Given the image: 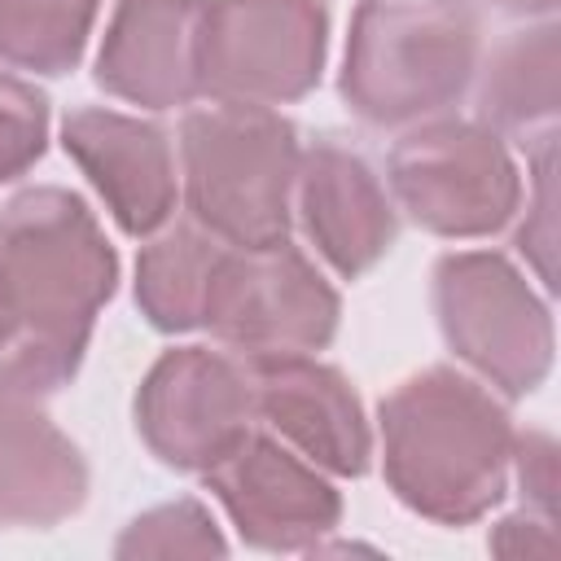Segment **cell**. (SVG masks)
<instances>
[{
    "label": "cell",
    "mask_w": 561,
    "mask_h": 561,
    "mask_svg": "<svg viewBox=\"0 0 561 561\" xmlns=\"http://www.w3.org/2000/svg\"><path fill=\"white\" fill-rule=\"evenodd\" d=\"M136 430L162 465L206 473L254 430L245 364L206 346L167 351L136 390Z\"/></svg>",
    "instance_id": "cell-9"
},
{
    "label": "cell",
    "mask_w": 561,
    "mask_h": 561,
    "mask_svg": "<svg viewBox=\"0 0 561 561\" xmlns=\"http://www.w3.org/2000/svg\"><path fill=\"white\" fill-rule=\"evenodd\" d=\"M513 451H517V473H522V491H530L543 513H552V438L543 434H513Z\"/></svg>",
    "instance_id": "cell-21"
},
{
    "label": "cell",
    "mask_w": 561,
    "mask_h": 561,
    "mask_svg": "<svg viewBox=\"0 0 561 561\" xmlns=\"http://www.w3.org/2000/svg\"><path fill=\"white\" fill-rule=\"evenodd\" d=\"M88 500L79 447L35 408V394L0 386V526L48 530Z\"/></svg>",
    "instance_id": "cell-15"
},
{
    "label": "cell",
    "mask_w": 561,
    "mask_h": 561,
    "mask_svg": "<svg viewBox=\"0 0 561 561\" xmlns=\"http://www.w3.org/2000/svg\"><path fill=\"white\" fill-rule=\"evenodd\" d=\"M298 158L294 123L267 105L215 101L188 110L180 123V162L193 224L228 245L285 241Z\"/></svg>",
    "instance_id": "cell-4"
},
{
    "label": "cell",
    "mask_w": 561,
    "mask_h": 561,
    "mask_svg": "<svg viewBox=\"0 0 561 561\" xmlns=\"http://www.w3.org/2000/svg\"><path fill=\"white\" fill-rule=\"evenodd\" d=\"M394 202L438 237H491L522 206V175L491 127L438 118L394 140Z\"/></svg>",
    "instance_id": "cell-8"
},
{
    "label": "cell",
    "mask_w": 561,
    "mask_h": 561,
    "mask_svg": "<svg viewBox=\"0 0 561 561\" xmlns=\"http://www.w3.org/2000/svg\"><path fill=\"white\" fill-rule=\"evenodd\" d=\"M206 486L232 517L237 535L263 552L320 548L342 522V495L316 473V465L254 430L206 469Z\"/></svg>",
    "instance_id": "cell-10"
},
{
    "label": "cell",
    "mask_w": 561,
    "mask_h": 561,
    "mask_svg": "<svg viewBox=\"0 0 561 561\" xmlns=\"http://www.w3.org/2000/svg\"><path fill=\"white\" fill-rule=\"evenodd\" d=\"M101 0H0V61L31 75L79 66Z\"/></svg>",
    "instance_id": "cell-18"
},
{
    "label": "cell",
    "mask_w": 561,
    "mask_h": 561,
    "mask_svg": "<svg viewBox=\"0 0 561 561\" xmlns=\"http://www.w3.org/2000/svg\"><path fill=\"white\" fill-rule=\"evenodd\" d=\"M254 390V421L294 443L316 469L359 478L373 434L351 381L311 355H241Z\"/></svg>",
    "instance_id": "cell-11"
},
{
    "label": "cell",
    "mask_w": 561,
    "mask_h": 561,
    "mask_svg": "<svg viewBox=\"0 0 561 561\" xmlns=\"http://www.w3.org/2000/svg\"><path fill=\"white\" fill-rule=\"evenodd\" d=\"M61 145L92 180L127 237H153L175 210V158L158 123L83 105L61 123Z\"/></svg>",
    "instance_id": "cell-12"
},
{
    "label": "cell",
    "mask_w": 561,
    "mask_h": 561,
    "mask_svg": "<svg viewBox=\"0 0 561 561\" xmlns=\"http://www.w3.org/2000/svg\"><path fill=\"white\" fill-rule=\"evenodd\" d=\"M337 316L333 285L289 237L272 245H219L206 276L202 329L241 355H311L333 342Z\"/></svg>",
    "instance_id": "cell-7"
},
{
    "label": "cell",
    "mask_w": 561,
    "mask_h": 561,
    "mask_svg": "<svg viewBox=\"0 0 561 561\" xmlns=\"http://www.w3.org/2000/svg\"><path fill=\"white\" fill-rule=\"evenodd\" d=\"M48 145V101L35 83L0 70V184L26 175Z\"/></svg>",
    "instance_id": "cell-20"
},
{
    "label": "cell",
    "mask_w": 561,
    "mask_h": 561,
    "mask_svg": "<svg viewBox=\"0 0 561 561\" xmlns=\"http://www.w3.org/2000/svg\"><path fill=\"white\" fill-rule=\"evenodd\" d=\"M202 0H118L96 53V83L145 110L188 105L197 92L193 39Z\"/></svg>",
    "instance_id": "cell-14"
},
{
    "label": "cell",
    "mask_w": 561,
    "mask_h": 561,
    "mask_svg": "<svg viewBox=\"0 0 561 561\" xmlns=\"http://www.w3.org/2000/svg\"><path fill=\"white\" fill-rule=\"evenodd\" d=\"M219 237H210L197 224H180L162 237H153L136 259V302L145 320L162 333H188L202 329V298L206 276L219 254Z\"/></svg>",
    "instance_id": "cell-17"
},
{
    "label": "cell",
    "mask_w": 561,
    "mask_h": 561,
    "mask_svg": "<svg viewBox=\"0 0 561 561\" xmlns=\"http://www.w3.org/2000/svg\"><path fill=\"white\" fill-rule=\"evenodd\" d=\"M118 280V254L70 188H22L0 210V386L53 394L70 386L96 311Z\"/></svg>",
    "instance_id": "cell-1"
},
{
    "label": "cell",
    "mask_w": 561,
    "mask_h": 561,
    "mask_svg": "<svg viewBox=\"0 0 561 561\" xmlns=\"http://www.w3.org/2000/svg\"><path fill=\"white\" fill-rule=\"evenodd\" d=\"M329 53L324 0H202L193 66L215 101L285 105L320 83Z\"/></svg>",
    "instance_id": "cell-5"
},
{
    "label": "cell",
    "mask_w": 561,
    "mask_h": 561,
    "mask_svg": "<svg viewBox=\"0 0 561 561\" xmlns=\"http://www.w3.org/2000/svg\"><path fill=\"white\" fill-rule=\"evenodd\" d=\"M434 311L447 346L500 394L522 399L552 368V316L526 276L495 250L434 263Z\"/></svg>",
    "instance_id": "cell-6"
},
{
    "label": "cell",
    "mask_w": 561,
    "mask_h": 561,
    "mask_svg": "<svg viewBox=\"0 0 561 561\" xmlns=\"http://www.w3.org/2000/svg\"><path fill=\"white\" fill-rule=\"evenodd\" d=\"M504 13H526V18H548L557 9V0H495Z\"/></svg>",
    "instance_id": "cell-22"
},
{
    "label": "cell",
    "mask_w": 561,
    "mask_h": 561,
    "mask_svg": "<svg viewBox=\"0 0 561 561\" xmlns=\"http://www.w3.org/2000/svg\"><path fill=\"white\" fill-rule=\"evenodd\" d=\"M478 114L491 131L526 136L557 114V22L508 35L482 75Z\"/></svg>",
    "instance_id": "cell-16"
},
{
    "label": "cell",
    "mask_w": 561,
    "mask_h": 561,
    "mask_svg": "<svg viewBox=\"0 0 561 561\" xmlns=\"http://www.w3.org/2000/svg\"><path fill=\"white\" fill-rule=\"evenodd\" d=\"M381 469L399 504L469 526L504 500L513 460L508 412L456 368H425L399 381L381 408Z\"/></svg>",
    "instance_id": "cell-2"
},
{
    "label": "cell",
    "mask_w": 561,
    "mask_h": 561,
    "mask_svg": "<svg viewBox=\"0 0 561 561\" xmlns=\"http://www.w3.org/2000/svg\"><path fill=\"white\" fill-rule=\"evenodd\" d=\"M219 557L228 552L210 513L197 500H175L140 513L114 543V557Z\"/></svg>",
    "instance_id": "cell-19"
},
{
    "label": "cell",
    "mask_w": 561,
    "mask_h": 561,
    "mask_svg": "<svg viewBox=\"0 0 561 561\" xmlns=\"http://www.w3.org/2000/svg\"><path fill=\"white\" fill-rule=\"evenodd\" d=\"M294 188H298L302 228L337 276L346 280L364 276L394 245L399 237L394 206L381 180L373 175V167L355 149L337 140H316L298 158Z\"/></svg>",
    "instance_id": "cell-13"
},
{
    "label": "cell",
    "mask_w": 561,
    "mask_h": 561,
    "mask_svg": "<svg viewBox=\"0 0 561 561\" xmlns=\"http://www.w3.org/2000/svg\"><path fill=\"white\" fill-rule=\"evenodd\" d=\"M469 0H359L346 35L342 101L373 127H408L456 105L478 70Z\"/></svg>",
    "instance_id": "cell-3"
}]
</instances>
